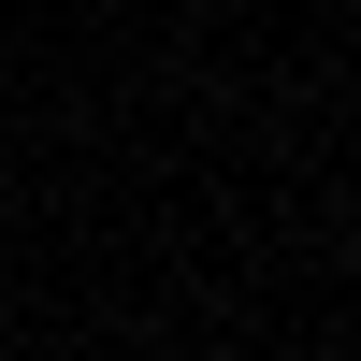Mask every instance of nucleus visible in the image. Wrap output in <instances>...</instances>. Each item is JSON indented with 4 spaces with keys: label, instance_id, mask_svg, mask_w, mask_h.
<instances>
[{
    "label": "nucleus",
    "instance_id": "nucleus-1",
    "mask_svg": "<svg viewBox=\"0 0 361 361\" xmlns=\"http://www.w3.org/2000/svg\"><path fill=\"white\" fill-rule=\"evenodd\" d=\"M0 318H15V289H0Z\"/></svg>",
    "mask_w": 361,
    "mask_h": 361
}]
</instances>
